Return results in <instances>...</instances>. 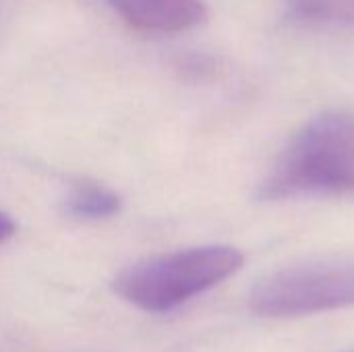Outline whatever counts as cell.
<instances>
[{
    "label": "cell",
    "mask_w": 354,
    "mask_h": 352,
    "mask_svg": "<svg viewBox=\"0 0 354 352\" xmlns=\"http://www.w3.org/2000/svg\"><path fill=\"white\" fill-rule=\"evenodd\" d=\"M354 195V114L322 112L305 122L257 189L266 203Z\"/></svg>",
    "instance_id": "6da1fadb"
},
{
    "label": "cell",
    "mask_w": 354,
    "mask_h": 352,
    "mask_svg": "<svg viewBox=\"0 0 354 352\" xmlns=\"http://www.w3.org/2000/svg\"><path fill=\"white\" fill-rule=\"evenodd\" d=\"M15 232H17L15 220H12L8 214L0 212V245L6 243V241H10V239L15 237Z\"/></svg>",
    "instance_id": "52a82bcc"
},
{
    "label": "cell",
    "mask_w": 354,
    "mask_h": 352,
    "mask_svg": "<svg viewBox=\"0 0 354 352\" xmlns=\"http://www.w3.org/2000/svg\"><path fill=\"white\" fill-rule=\"evenodd\" d=\"M288 15L303 23L354 29V0H282Z\"/></svg>",
    "instance_id": "8992f818"
},
{
    "label": "cell",
    "mask_w": 354,
    "mask_h": 352,
    "mask_svg": "<svg viewBox=\"0 0 354 352\" xmlns=\"http://www.w3.org/2000/svg\"><path fill=\"white\" fill-rule=\"evenodd\" d=\"M243 253L205 245L139 261L114 278V293L147 313H168L218 286L243 268Z\"/></svg>",
    "instance_id": "7a4b0ae2"
},
{
    "label": "cell",
    "mask_w": 354,
    "mask_h": 352,
    "mask_svg": "<svg viewBox=\"0 0 354 352\" xmlns=\"http://www.w3.org/2000/svg\"><path fill=\"white\" fill-rule=\"evenodd\" d=\"M249 305L253 313L272 319L354 307V261H313L284 268L253 286Z\"/></svg>",
    "instance_id": "3957f363"
},
{
    "label": "cell",
    "mask_w": 354,
    "mask_h": 352,
    "mask_svg": "<svg viewBox=\"0 0 354 352\" xmlns=\"http://www.w3.org/2000/svg\"><path fill=\"white\" fill-rule=\"evenodd\" d=\"M64 210L77 220H108L122 210V197L100 183H77L71 187Z\"/></svg>",
    "instance_id": "5b68a950"
},
{
    "label": "cell",
    "mask_w": 354,
    "mask_h": 352,
    "mask_svg": "<svg viewBox=\"0 0 354 352\" xmlns=\"http://www.w3.org/2000/svg\"><path fill=\"white\" fill-rule=\"evenodd\" d=\"M124 23L149 33H178L205 21L203 0H104Z\"/></svg>",
    "instance_id": "277c9868"
}]
</instances>
